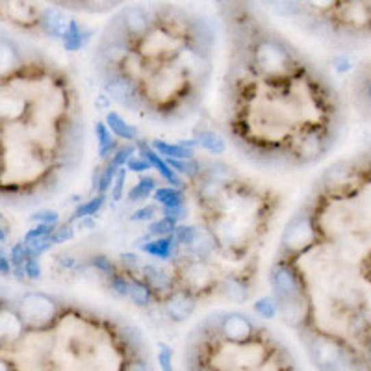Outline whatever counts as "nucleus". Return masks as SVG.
<instances>
[{"instance_id": "30", "label": "nucleus", "mask_w": 371, "mask_h": 371, "mask_svg": "<svg viewBox=\"0 0 371 371\" xmlns=\"http://www.w3.org/2000/svg\"><path fill=\"white\" fill-rule=\"evenodd\" d=\"M75 236V232H73V229L71 227H60L58 231H52L51 238L54 244H64V242H67V240H71V238Z\"/></svg>"}, {"instance_id": "32", "label": "nucleus", "mask_w": 371, "mask_h": 371, "mask_svg": "<svg viewBox=\"0 0 371 371\" xmlns=\"http://www.w3.org/2000/svg\"><path fill=\"white\" fill-rule=\"evenodd\" d=\"M32 221H38V223H47V225H54L58 221V214L52 210H43L34 214Z\"/></svg>"}, {"instance_id": "35", "label": "nucleus", "mask_w": 371, "mask_h": 371, "mask_svg": "<svg viewBox=\"0 0 371 371\" xmlns=\"http://www.w3.org/2000/svg\"><path fill=\"white\" fill-rule=\"evenodd\" d=\"M52 225H47V223H41L38 225L36 229H32L30 232H26V236H25V242H28V240H34V238H38V236H47V234H52Z\"/></svg>"}, {"instance_id": "44", "label": "nucleus", "mask_w": 371, "mask_h": 371, "mask_svg": "<svg viewBox=\"0 0 371 371\" xmlns=\"http://www.w3.org/2000/svg\"><path fill=\"white\" fill-rule=\"evenodd\" d=\"M0 269H2V275H4V277L10 275V271H12V268H10V262H8L6 256H2V258H0Z\"/></svg>"}, {"instance_id": "12", "label": "nucleus", "mask_w": 371, "mask_h": 371, "mask_svg": "<svg viewBox=\"0 0 371 371\" xmlns=\"http://www.w3.org/2000/svg\"><path fill=\"white\" fill-rule=\"evenodd\" d=\"M310 227H308L307 221H295L292 227L288 229V234H286V240H290V247H303L305 242L310 240Z\"/></svg>"}, {"instance_id": "11", "label": "nucleus", "mask_w": 371, "mask_h": 371, "mask_svg": "<svg viewBox=\"0 0 371 371\" xmlns=\"http://www.w3.org/2000/svg\"><path fill=\"white\" fill-rule=\"evenodd\" d=\"M106 125H108L114 134H117L123 140H134L136 136H138V130L134 127H130L127 121H123L121 117L114 114V112H110L108 116H106Z\"/></svg>"}, {"instance_id": "16", "label": "nucleus", "mask_w": 371, "mask_h": 371, "mask_svg": "<svg viewBox=\"0 0 371 371\" xmlns=\"http://www.w3.org/2000/svg\"><path fill=\"white\" fill-rule=\"evenodd\" d=\"M154 201L164 206H180L184 203V197L179 190H171V188H160L154 192Z\"/></svg>"}, {"instance_id": "24", "label": "nucleus", "mask_w": 371, "mask_h": 371, "mask_svg": "<svg viewBox=\"0 0 371 371\" xmlns=\"http://www.w3.org/2000/svg\"><path fill=\"white\" fill-rule=\"evenodd\" d=\"M104 205V195L101 193L99 197L91 199L90 203H86V205H80L77 208V212H75V218L80 219V218H88V216H93L101 206Z\"/></svg>"}, {"instance_id": "3", "label": "nucleus", "mask_w": 371, "mask_h": 371, "mask_svg": "<svg viewBox=\"0 0 371 371\" xmlns=\"http://www.w3.org/2000/svg\"><path fill=\"white\" fill-rule=\"evenodd\" d=\"M338 8L347 25L366 26L371 23V0H340Z\"/></svg>"}, {"instance_id": "28", "label": "nucleus", "mask_w": 371, "mask_h": 371, "mask_svg": "<svg viewBox=\"0 0 371 371\" xmlns=\"http://www.w3.org/2000/svg\"><path fill=\"white\" fill-rule=\"evenodd\" d=\"M256 312L260 314V316H264V318H273L277 314V307H275V301H271L269 297H266V299H260V301L255 305Z\"/></svg>"}, {"instance_id": "26", "label": "nucleus", "mask_w": 371, "mask_h": 371, "mask_svg": "<svg viewBox=\"0 0 371 371\" xmlns=\"http://www.w3.org/2000/svg\"><path fill=\"white\" fill-rule=\"evenodd\" d=\"M175 231V221L169 218H164L160 221H154L151 227H149V232L153 236H162V234H169V232Z\"/></svg>"}, {"instance_id": "22", "label": "nucleus", "mask_w": 371, "mask_h": 371, "mask_svg": "<svg viewBox=\"0 0 371 371\" xmlns=\"http://www.w3.org/2000/svg\"><path fill=\"white\" fill-rule=\"evenodd\" d=\"M26 245H28V251H30V256H39L43 255L49 247H51L54 242H52L51 234H47V236H38L34 238V240H28V242H25Z\"/></svg>"}, {"instance_id": "2", "label": "nucleus", "mask_w": 371, "mask_h": 371, "mask_svg": "<svg viewBox=\"0 0 371 371\" xmlns=\"http://www.w3.org/2000/svg\"><path fill=\"white\" fill-rule=\"evenodd\" d=\"M21 314L30 323H47L54 318V303L47 299L45 295H26Z\"/></svg>"}, {"instance_id": "8", "label": "nucleus", "mask_w": 371, "mask_h": 371, "mask_svg": "<svg viewBox=\"0 0 371 371\" xmlns=\"http://www.w3.org/2000/svg\"><path fill=\"white\" fill-rule=\"evenodd\" d=\"M140 151H141V156H145V158L153 164V167H156V169L160 171L162 177H164L169 184L177 186V188H182V180L177 177V171H175L173 167L169 166V164H166V162L162 160L160 156L154 153L153 149H149L147 145H141Z\"/></svg>"}, {"instance_id": "42", "label": "nucleus", "mask_w": 371, "mask_h": 371, "mask_svg": "<svg viewBox=\"0 0 371 371\" xmlns=\"http://www.w3.org/2000/svg\"><path fill=\"white\" fill-rule=\"evenodd\" d=\"M158 360L164 370H171V349L166 346H162V351L158 355Z\"/></svg>"}, {"instance_id": "15", "label": "nucleus", "mask_w": 371, "mask_h": 371, "mask_svg": "<svg viewBox=\"0 0 371 371\" xmlns=\"http://www.w3.org/2000/svg\"><path fill=\"white\" fill-rule=\"evenodd\" d=\"M197 143L214 154H221L225 151L223 138L216 134V132H199Z\"/></svg>"}, {"instance_id": "25", "label": "nucleus", "mask_w": 371, "mask_h": 371, "mask_svg": "<svg viewBox=\"0 0 371 371\" xmlns=\"http://www.w3.org/2000/svg\"><path fill=\"white\" fill-rule=\"evenodd\" d=\"M175 236L180 244L192 245L199 238V231L195 227H179V229H175Z\"/></svg>"}, {"instance_id": "13", "label": "nucleus", "mask_w": 371, "mask_h": 371, "mask_svg": "<svg viewBox=\"0 0 371 371\" xmlns=\"http://www.w3.org/2000/svg\"><path fill=\"white\" fill-rule=\"evenodd\" d=\"M153 147L156 151H160L164 156L167 158H192L193 151L186 145H171V143H166V141H154Z\"/></svg>"}, {"instance_id": "23", "label": "nucleus", "mask_w": 371, "mask_h": 371, "mask_svg": "<svg viewBox=\"0 0 371 371\" xmlns=\"http://www.w3.org/2000/svg\"><path fill=\"white\" fill-rule=\"evenodd\" d=\"M130 297L136 305L140 307H147L151 303V292H149L147 286H143L141 282H132V288H130Z\"/></svg>"}, {"instance_id": "41", "label": "nucleus", "mask_w": 371, "mask_h": 371, "mask_svg": "<svg viewBox=\"0 0 371 371\" xmlns=\"http://www.w3.org/2000/svg\"><path fill=\"white\" fill-rule=\"evenodd\" d=\"M25 269H26V275L32 277V279H38V277L41 275V268H39V264L36 262V260H32V258H28V260H26Z\"/></svg>"}, {"instance_id": "39", "label": "nucleus", "mask_w": 371, "mask_h": 371, "mask_svg": "<svg viewBox=\"0 0 371 371\" xmlns=\"http://www.w3.org/2000/svg\"><path fill=\"white\" fill-rule=\"evenodd\" d=\"M164 214H166V218L173 219V221H179V219H182L186 216V208L184 205L166 206V208H164Z\"/></svg>"}, {"instance_id": "29", "label": "nucleus", "mask_w": 371, "mask_h": 371, "mask_svg": "<svg viewBox=\"0 0 371 371\" xmlns=\"http://www.w3.org/2000/svg\"><path fill=\"white\" fill-rule=\"evenodd\" d=\"M28 258H32V256H30V251H28V245L19 244V245H15V247H13V251H12L13 264L23 266V262H26Z\"/></svg>"}, {"instance_id": "36", "label": "nucleus", "mask_w": 371, "mask_h": 371, "mask_svg": "<svg viewBox=\"0 0 371 371\" xmlns=\"http://www.w3.org/2000/svg\"><path fill=\"white\" fill-rule=\"evenodd\" d=\"M84 2L90 8H93V10H101L103 12V10H110V8L117 6L121 0H84Z\"/></svg>"}, {"instance_id": "17", "label": "nucleus", "mask_w": 371, "mask_h": 371, "mask_svg": "<svg viewBox=\"0 0 371 371\" xmlns=\"http://www.w3.org/2000/svg\"><path fill=\"white\" fill-rule=\"evenodd\" d=\"M143 273L147 277V281L151 282V286L156 290H169L171 288V279L162 271V269H156L154 266H147L143 269Z\"/></svg>"}, {"instance_id": "9", "label": "nucleus", "mask_w": 371, "mask_h": 371, "mask_svg": "<svg viewBox=\"0 0 371 371\" xmlns=\"http://www.w3.org/2000/svg\"><path fill=\"white\" fill-rule=\"evenodd\" d=\"M69 25L71 23L65 21V17L58 10H47L41 17V26L45 28V32L51 36H58V38H64L69 30Z\"/></svg>"}, {"instance_id": "14", "label": "nucleus", "mask_w": 371, "mask_h": 371, "mask_svg": "<svg viewBox=\"0 0 371 371\" xmlns=\"http://www.w3.org/2000/svg\"><path fill=\"white\" fill-rule=\"evenodd\" d=\"M110 127H106L104 123H97V140H99V154L101 158H106L114 149H116V141L110 134Z\"/></svg>"}, {"instance_id": "21", "label": "nucleus", "mask_w": 371, "mask_h": 371, "mask_svg": "<svg viewBox=\"0 0 371 371\" xmlns=\"http://www.w3.org/2000/svg\"><path fill=\"white\" fill-rule=\"evenodd\" d=\"M84 36L82 32H80V28L77 26V23H71L69 25V30H67V34L64 36V45L67 51L75 52L78 51L80 47L84 45Z\"/></svg>"}, {"instance_id": "27", "label": "nucleus", "mask_w": 371, "mask_h": 371, "mask_svg": "<svg viewBox=\"0 0 371 371\" xmlns=\"http://www.w3.org/2000/svg\"><path fill=\"white\" fill-rule=\"evenodd\" d=\"M116 175H117V166L112 162V164L104 169L103 175H101V180H99V190H101V193L106 192L110 186H112V180L116 179Z\"/></svg>"}, {"instance_id": "20", "label": "nucleus", "mask_w": 371, "mask_h": 371, "mask_svg": "<svg viewBox=\"0 0 371 371\" xmlns=\"http://www.w3.org/2000/svg\"><path fill=\"white\" fill-rule=\"evenodd\" d=\"M154 188H156L154 180L151 179V177H143V179H141L140 182H138V184L130 190L128 199H130V201H141V199H147Z\"/></svg>"}, {"instance_id": "6", "label": "nucleus", "mask_w": 371, "mask_h": 371, "mask_svg": "<svg viewBox=\"0 0 371 371\" xmlns=\"http://www.w3.org/2000/svg\"><path fill=\"white\" fill-rule=\"evenodd\" d=\"M106 91H108L110 95L114 97L116 101L123 104H128L130 106V101H134L136 99V86L134 82L130 80L128 77H123V75H116V77H112L106 82Z\"/></svg>"}, {"instance_id": "5", "label": "nucleus", "mask_w": 371, "mask_h": 371, "mask_svg": "<svg viewBox=\"0 0 371 371\" xmlns=\"http://www.w3.org/2000/svg\"><path fill=\"white\" fill-rule=\"evenodd\" d=\"M121 19H123V32L128 34V36H134V38L143 36V34L149 30V26H151V21H149L145 10H141V8L138 6L125 10L121 15Z\"/></svg>"}, {"instance_id": "4", "label": "nucleus", "mask_w": 371, "mask_h": 371, "mask_svg": "<svg viewBox=\"0 0 371 371\" xmlns=\"http://www.w3.org/2000/svg\"><path fill=\"white\" fill-rule=\"evenodd\" d=\"M273 286L277 288L279 295L286 297V299H295L299 297L301 290H299V282L295 279L294 271L286 266H277L273 269Z\"/></svg>"}, {"instance_id": "19", "label": "nucleus", "mask_w": 371, "mask_h": 371, "mask_svg": "<svg viewBox=\"0 0 371 371\" xmlns=\"http://www.w3.org/2000/svg\"><path fill=\"white\" fill-rule=\"evenodd\" d=\"M167 164L173 167L177 173L186 175V177H190V179L197 177L199 173V166L192 158H167Z\"/></svg>"}, {"instance_id": "37", "label": "nucleus", "mask_w": 371, "mask_h": 371, "mask_svg": "<svg viewBox=\"0 0 371 371\" xmlns=\"http://www.w3.org/2000/svg\"><path fill=\"white\" fill-rule=\"evenodd\" d=\"M154 216H156V206H145V208L136 210L132 219H134V221H147V219H153Z\"/></svg>"}, {"instance_id": "1", "label": "nucleus", "mask_w": 371, "mask_h": 371, "mask_svg": "<svg viewBox=\"0 0 371 371\" xmlns=\"http://www.w3.org/2000/svg\"><path fill=\"white\" fill-rule=\"evenodd\" d=\"M256 58H258L260 67L266 73H271V75L284 73L290 65V56L286 54V51L281 49L277 43H273V41H264L262 45L258 47Z\"/></svg>"}, {"instance_id": "7", "label": "nucleus", "mask_w": 371, "mask_h": 371, "mask_svg": "<svg viewBox=\"0 0 371 371\" xmlns=\"http://www.w3.org/2000/svg\"><path fill=\"white\" fill-rule=\"evenodd\" d=\"M223 333L229 340L234 342H244L253 333V325L249 323L247 318L240 316V314H232L227 320L223 321Z\"/></svg>"}, {"instance_id": "34", "label": "nucleus", "mask_w": 371, "mask_h": 371, "mask_svg": "<svg viewBox=\"0 0 371 371\" xmlns=\"http://www.w3.org/2000/svg\"><path fill=\"white\" fill-rule=\"evenodd\" d=\"M125 175H127V169H119L116 175V184H114V190H112V197L114 201H119L123 195V186H125Z\"/></svg>"}, {"instance_id": "18", "label": "nucleus", "mask_w": 371, "mask_h": 371, "mask_svg": "<svg viewBox=\"0 0 371 371\" xmlns=\"http://www.w3.org/2000/svg\"><path fill=\"white\" fill-rule=\"evenodd\" d=\"M171 247H173V240L166 238V240H156V242H149L141 249L149 253V255L158 256V258H169L171 256Z\"/></svg>"}, {"instance_id": "38", "label": "nucleus", "mask_w": 371, "mask_h": 371, "mask_svg": "<svg viewBox=\"0 0 371 371\" xmlns=\"http://www.w3.org/2000/svg\"><path fill=\"white\" fill-rule=\"evenodd\" d=\"M132 153H134V147H123V149H119V151H117V154H116V158H114V164H116L117 167H121V166H125V164H127L128 160H130V156H132Z\"/></svg>"}, {"instance_id": "45", "label": "nucleus", "mask_w": 371, "mask_h": 371, "mask_svg": "<svg viewBox=\"0 0 371 371\" xmlns=\"http://www.w3.org/2000/svg\"><path fill=\"white\" fill-rule=\"evenodd\" d=\"M121 258L125 260V264H130V266H136V256L134 255H121Z\"/></svg>"}, {"instance_id": "40", "label": "nucleus", "mask_w": 371, "mask_h": 371, "mask_svg": "<svg viewBox=\"0 0 371 371\" xmlns=\"http://www.w3.org/2000/svg\"><path fill=\"white\" fill-rule=\"evenodd\" d=\"M93 266H95L97 269H101L103 273H114V266H112V262L106 260L104 256H95V258H93Z\"/></svg>"}, {"instance_id": "10", "label": "nucleus", "mask_w": 371, "mask_h": 371, "mask_svg": "<svg viewBox=\"0 0 371 371\" xmlns=\"http://www.w3.org/2000/svg\"><path fill=\"white\" fill-rule=\"evenodd\" d=\"M167 312L173 320H186L193 312V299L186 294H175L167 303Z\"/></svg>"}, {"instance_id": "31", "label": "nucleus", "mask_w": 371, "mask_h": 371, "mask_svg": "<svg viewBox=\"0 0 371 371\" xmlns=\"http://www.w3.org/2000/svg\"><path fill=\"white\" fill-rule=\"evenodd\" d=\"M112 288L116 290L119 295H130V288H132V282H128L123 277H114L112 279Z\"/></svg>"}, {"instance_id": "43", "label": "nucleus", "mask_w": 371, "mask_h": 371, "mask_svg": "<svg viewBox=\"0 0 371 371\" xmlns=\"http://www.w3.org/2000/svg\"><path fill=\"white\" fill-rule=\"evenodd\" d=\"M314 8H321V10H325V8H334L338 6L340 0H308Z\"/></svg>"}, {"instance_id": "46", "label": "nucleus", "mask_w": 371, "mask_h": 371, "mask_svg": "<svg viewBox=\"0 0 371 371\" xmlns=\"http://www.w3.org/2000/svg\"><path fill=\"white\" fill-rule=\"evenodd\" d=\"M370 99H371V90H370Z\"/></svg>"}, {"instance_id": "33", "label": "nucleus", "mask_w": 371, "mask_h": 371, "mask_svg": "<svg viewBox=\"0 0 371 371\" xmlns=\"http://www.w3.org/2000/svg\"><path fill=\"white\" fill-rule=\"evenodd\" d=\"M151 166H153V164H151V162H149L145 156H141V158H134V160L130 158V160H128V169H130V171H134V173L147 171Z\"/></svg>"}]
</instances>
